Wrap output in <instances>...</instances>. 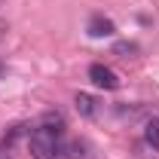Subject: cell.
Listing matches in <instances>:
<instances>
[{"instance_id": "4", "label": "cell", "mask_w": 159, "mask_h": 159, "mask_svg": "<svg viewBox=\"0 0 159 159\" xmlns=\"http://www.w3.org/2000/svg\"><path fill=\"white\" fill-rule=\"evenodd\" d=\"M95 104L98 101L92 98L89 92H77V98H74V107H77L80 116H95Z\"/></svg>"}, {"instance_id": "1", "label": "cell", "mask_w": 159, "mask_h": 159, "mask_svg": "<svg viewBox=\"0 0 159 159\" xmlns=\"http://www.w3.org/2000/svg\"><path fill=\"white\" fill-rule=\"evenodd\" d=\"M64 125H52V122H40L37 129L31 132L28 147H31V156L34 159H55L58 156V138Z\"/></svg>"}, {"instance_id": "6", "label": "cell", "mask_w": 159, "mask_h": 159, "mask_svg": "<svg viewBox=\"0 0 159 159\" xmlns=\"http://www.w3.org/2000/svg\"><path fill=\"white\" fill-rule=\"evenodd\" d=\"M132 52H138L135 43H116V46H113V55H122V58H129Z\"/></svg>"}, {"instance_id": "5", "label": "cell", "mask_w": 159, "mask_h": 159, "mask_svg": "<svg viewBox=\"0 0 159 159\" xmlns=\"http://www.w3.org/2000/svg\"><path fill=\"white\" fill-rule=\"evenodd\" d=\"M144 141H147L153 150H159V116L147 119V125H144Z\"/></svg>"}, {"instance_id": "2", "label": "cell", "mask_w": 159, "mask_h": 159, "mask_svg": "<svg viewBox=\"0 0 159 159\" xmlns=\"http://www.w3.org/2000/svg\"><path fill=\"white\" fill-rule=\"evenodd\" d=\"M89 80H92L98 89H110V92H113V89H119V77L110 70V67L98 64V61H95V64H89Z\"/></svg>"}, {"instance_id": "8", "label": "cell", "mask_w": 159, "mask_h": 159, "mask_svg": "<svg viewBox=\"0 0 159 159\" xmlns=\"http://www.w3.org/2000/svg\"><path fill=\"white\" fill-rule=\"evenodd\" d=\"M0 3H3V0H0Z\"/></svg>"}, {"instance_id": "7", "label": "cell", "mask_w": 159, "mask_h": 159, "mask_svg": "<svg viewBox=\"0 0 159 159\" xmlns=\"http://www.w3.org/2000/svg\"><path fill=\"white\" fill-rule=\"evenodd\" d=\"M0 159H12V156H9V153H3V150H0Z\"/></svg>"}, {"instance_id": "3", "label": "cell", "mask_w": 159, "mask_h": 159, "mask_svg": "<svg viewBox=\"0 0 159 159\" xmlns=\"http://www.w3.org/2000/svg\"><path fill=\"white\" fill-rule=\"evenodd\" d=\"M86 31H89V37L101 40V37H113L116 25H113V21L107 19V16H101V12H95V16L89 19V25H86Z\"/></svg>"}]
</instances>
